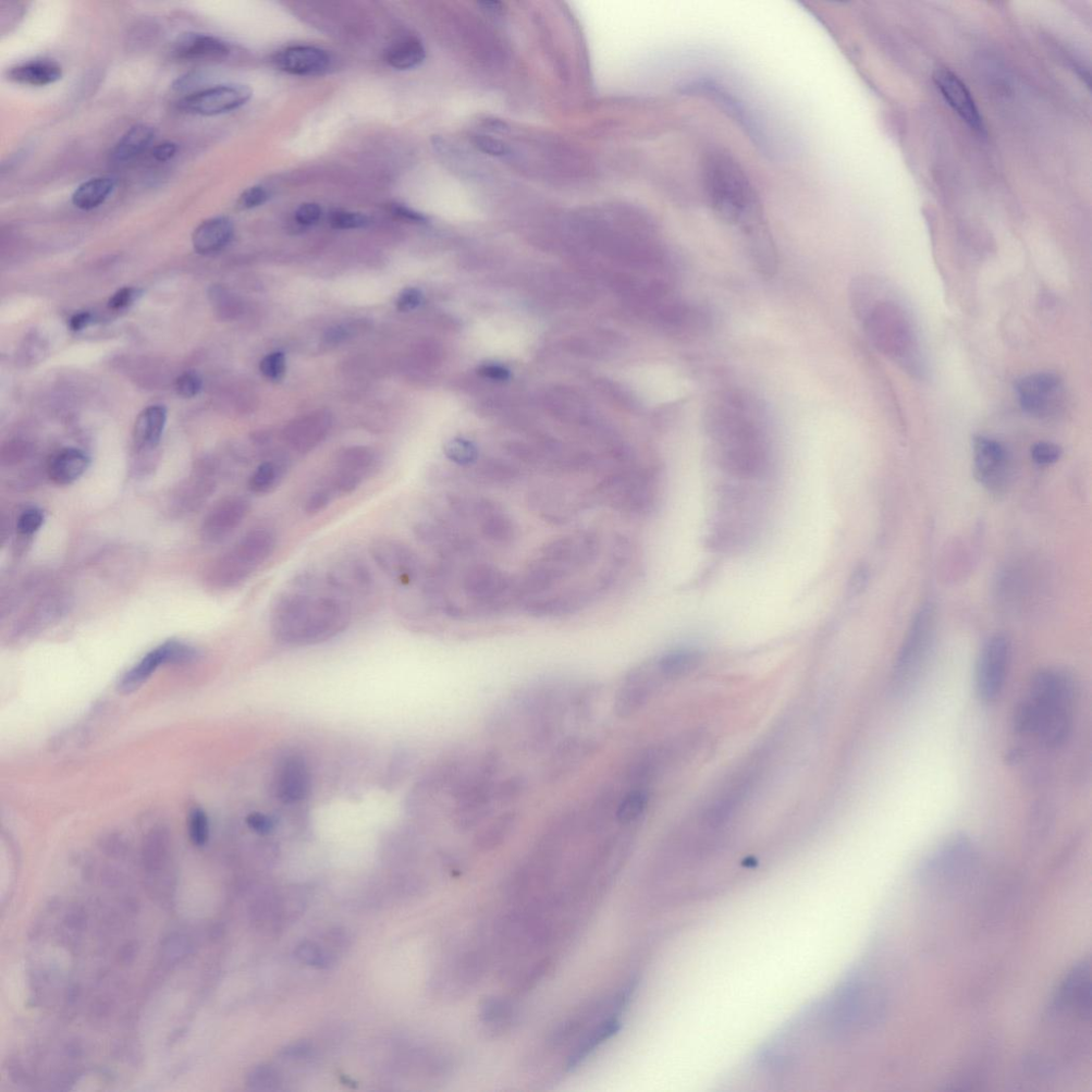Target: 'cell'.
Returning a JSON list of instances; mask_svg holds the SVG:
<instances>
[{"label":"cell","instance_id":"cell-48","mask_svg":"<svg viewBox=\"0 0 1092 1092\" xmlns=\"http://www.w3.org/2000/svg\"><path fill=\"white\" fill-rule=\"evenodd\" d=\"M269 199L268 191L262 186H253L239 196L238 205L242 210H252L265 204Z\"/></svg>","mask_w":1092,"mask_h":1092},{"label":"cell","instance_id":"cell-17","mask_svg":"<svg viewBox=\"0 0 1092 1092\" xmlns=\"http://www.w3.org/2000/svg\"><path fill=\"white\" fill-rule=\"evenodd\" d=\"M251 511V501L242 495H229L216 502L201 524V538L219 544L236 532Z\"/></svg>","mask_w":1092,"mask_h":1092},{"label":"cell","instance_id":"cell-13","mask_svg":"<svg viewBox=\"0 0 1092 1092\" xmlns=\"http://www.w3.org/2000/svg\"><path fill=\"white\" fill-rule=\"evenodd\" d=\"M973 460L974 475L979 484L991 494L1005 493L1012 477L1008 449L996 440L976 436L973 439Z\"/></svg>","mask_w":1092,"mask_h":1092},{"label":"cell","instance_id":"cell-5","mask_svg":"<svg viewBox=\"0 0 1092 1092\" xmlns=\"http://www.w3.org/2000/svg\"><path fill=\"white\" fill-rule=\"evenodd\" d=\"M702 182L711 210L744 234L764 225L762 204L750 176L732 154L711 150L702 163Z\"/></svg>","mask_w":1092,"mask_h":1092},{"label":"cell","instance_id":"cell-47","mask_svg":"<svg viewBox=\"0 0 1092 1092\" xmlns=\"http://www.w3.org/2000/svg\"><path fill=\"white\" fill-rule=\"evenodd\" d=\"M176 390L180 396L183 398H193L199 395L202 390V379L198 374L193 372L182 374L177 380Z\"/></svg>","mask_w":1092,"mask_h":1092},{"label":"cell","instance_id":"cell-18","mask_svg":"<svg viewBox=\"0 0 1092 1092\" xmlns=\"http://www.w3.org/2000/svg\"><path fill=\"white\" fill-rule=\"evenodd\" d=\"M681 91L683 94L702 96L714 102L723 110V113H727L734 121L738 122L757 144L764 143L766 136L751 112H748V109L745 108L738 97L721 87V84L707 79H697L684 83Z\"/></svg>","mask_w":1092,"mask_h":1092},{"label":"cell","instance_id":"cell-34","mask_svg":"<svg viewBox=\"0 0 1092 1092\" xmlns=\"http://www.w3.org/2000/svg\"><path fill=\"white\" fill-rule=\"evenodd\" d=\"M288 463L285 460H265L257 466L248 480V489L255 495H268L286 480Z\"/></svg>","mask_w":1092,"mask_h":1092},{"label":"cell","instance_id":"cell-1","mask_svg":"<svg viewBox=\"0 0 1092 1092\" xmlns=\"http://www.w3.org/2000/svg\"><path fill=\"white\" fill-rule=\"evenodd\" d=\"M706 435L720 468L739 480L755 481L771 468L772 450L765 408L746 391H728L708 404Z\"/></svg>","mask_w":1092,"mask_h":1092},{"label":"cell","instance_id":"cell-52","mask_svg":"<svg viewBox=\"0 0 1092 1092\" xmlns=\"http://www.w3.org/2000/svg\"><path fill=\"white\" fill-rule=\"evenodd\" d=\"M142 291L137 288L127 287L116 292L112 299L109 301V308L113 310H122L128 308L134 301L138 300Z\"/></svg>","mask_w":1092,"mask_h":1092},{"label":"cell","instance_id":"cell-40","mask_svg":"<svg viewBox=\"0 0 1092 1092\" xmlns=\"http://www.w3.org/2000/svg\"><path fill=\"white\" fill-rule=\"evenodd\" d=\"M514 825L515 815L512 813L505 814L497 818L494 824H491L481 833V836L477 838V844L483 849L494 848L508 836Z\"/></svg>","mask_w":1092,"mask_h":1092},{"label":"cell","instance_id":"cell-24","mask_svg":"<svg viewBox=\"0 0 1092 1092\" xmlns=\"http://www.w3.org/2000/svg\"><path fill=\"white\" fill-rule=\"evenodd\" d=\"M277 68L291 76L315 77L328 71L331 58L324 49L314 46H290L275 57Z\"/></svg>","mask_w":1092,"mask_h":1092},{"label":"cell","instance_id":"cell-44","mask_svg":"<svg viewBox=\"0 0 1092 1092\" xmlns=\"http://www.w3.org/2000/svg\"><path fill=\"white\" fill-rule=\"evenodd\" d=\"M260 370L267 379L272 380V382H280L286 372V354L280 351L268 354L262 360Z\"/></svg>","mask_w":1092,"mask_h":1092},{"label":"cell","instance_id":"cell-43","mask_svg":"<svg viewBox=\"0 0 1092 1092\" xmlns=\"http://www.w3.org/2000/svg\"><path fill=\"white\" fill-rule=\"evenodd\" d=\"M329 224L338 230H355L366 228L370 219L361 213L338 211L331 213Z\"/></svg>","mask_w":1092,"mask_h":1092},{"label":"cell","instance_id":"cell-28","mask_svg":"<svg viewBox=\"0 0 1092 1092\" xmlns=\"http://www.w3.org/2000/svg\"><path fill=\"white\" fill-rule=\"evenodd\" d=\"M234 235V226L227 217L207 219L195 229L192 244L196 253L207 255L223 250Z\"/></svg>","mask_w":1092,"mask_h":1092},{"label":"cell","instance_id":"cell-32","mask_svg":"<svg viewBox=\"0 0 1092 1092\" xmlns=\"http://www.w3.org/2000/svg\"><path fill=\"white\" fill-rule=\"evenodd\" d=\"M155 130L146 125H138L130 129L114 147L112 156L117 163H129L139 157L152 144L155 138Z\"/></svg>","mask_w":1092,"mask_h":1092},{"label":"cell","instance_id":"cell-16","mask_svg":"<svg viewBox=\"0 0 1092 1092\" xmlns=\"http://www.w3.org/2000/svg\"><path fill=\"white\" fill-rule=\"evenodd\" d=\"M252 90L245 84H220L183 97L180 108L191 115L213 117L247 104Z\"/></svg>","mask_w":1092,"mask_h":1092},{"label":"cell","instance_id":"cell-14","mask_svg":"<svg viewBox=\"0 0 1092 1092\" xmlns=\"http://www.w3.org/2000/svg\"><path fill=\"white\" fill-rule=\"evenodd\" d=\"M218 471L212 464H202L172 491L168 512L174 518H185L198 512L216 493Z\"/></svg>","mask_w":1092,"mask_h":1092},{"label":"cell","instance_id":"cell-53","mask_svg":"<svg viewBox=\"0 0 1092 1092\" xmlns=\"http://www.w3.org/2000/svg\"><path fill=\"white\" fill-rule=\"evenodd\" d=\"M249 827L257 833L267 834L272 832L275 828V823L272 817L262 813H252L247 819Z\"/></svg>","mask_w":1092,"mask_h":1092},{"label":"cell","instance_id":"cell-39","mask_svg":"<svg viewBox=\"0 0 1092 1092\" xmlns=\"http://www.w3.org/2000/svg\"><path fill=\"white\" fill-rule=\"evenodd\" d=\"M444 453L451 463L463 470L472 468L480 459L478 448L471 441L465 439H453L447 442Z\"/></svg>","mask_w":1092,"mask_h":1092},{"label":"cell","instance_id":"cell-26","mask_svg":"<svg viewBox=\"0 0 1092 1092\" xmlns=\"http://www.w3.org/2000/svg\"><path fill=\"white\" fill-rule=\"evenodd\" d=\"M172 53L178 60L185 63H202L225 59L230 48L216 36L187 32L179 36L172 47Z\"/></svg>","mask_w":1092,"mask_h":1092},{"label":"cell","instance_id":"cell-7","mask_svg":"<svg viewBox=\"0 0 1092 1092\" xmlns=\"http://www.w3.org/2000/svg\"><path fill=\"white\" fill-rule=\"evenodd\" d=\"M277 546L274 530L269 527L251 530L211 563L205 573V584L218 592L240 587L275 554Z\"/></svg>","mask_w":1092,"mask_h":1092},{"label":"cell","instance_id":"cell-21","mask_svg":"<svg viewBox=\"0 0 1092 1092\" xmlns=\"http://www.w3.org/2000/svg\"><path fill=\"white\" fill-rule=\"evenodd\" d=\"M326 580L338 592L345 596L350 603L354 598H372L377 589L371 569L358 558L339 560L333 569L328 571Z\"/></svg>","mask_w":1092,"mask_h":1092},{"label":"cell","instance_id":"cell-41","mask_svg":"<svg viewBox=\"0 0 1092 1092\" xmlns=\"http://www.w3.org/2000/svg\"><path fill=\"white\" fill-rule=\"evenodd\" d=\"M337 496L325 484L317 486L312 493L306 497L303 510L306 514L316 515L325 511Z\"/></svg>","mask_w":1092,"mask_h":1092},{"label":"cell","instance_id":"cell-22","mask_svg":"<svg viewBox=\"0 0 1092 1092\" xmlns=\"http://www.w3.org/2000/svg\"><path fill=\"white\" fill-rule=\"evenodd\" d=\"M937 88L946 101L968 127L978 132L985 131L983 118L971 92L963 81L949 69H938L934 74Z\"/></svg>","mask_w":1092,"mask_h":1092},{"label":"cell","instance_id":"cell-42","mask_svg":"<svg viewBox=\"0 0 1092 1092\" xmlns=\"http://www.w3.org/2000/svg\"><path fill=\"white\" fill-rule=\"evenodd\" d=\"M189 834L196 846L206 844L210 837V820L202 808H194L189 815Z\"/></svg>","mask_w":1092,"mask_h":1092},{"label":"cell","instance_id":"cell-2","mask_svg":"<svg viewBox=\"0 0 1092 1092\" xmlns=\"http://www.w3.org/2000/svg\"><path fill=\"white\" fill-rule=\"evenodd\" d=\"M279 595L270 609L275 640L292 647L314 646L345 632L353 618L350 600L326 580L305 574Z\"/></svg>","mask_w":1092,"mask_h":1092},{"label":"cell","instance_id":"cell-3","mask_svg":"<svg viewBox=\"0 0 1092 1092\" xmlns=\"http://www.w3.org/2000/svg\"><path fill=\"white\" fill-rule=\"evenodd\" d=\"M1078 683L1069 671L1042 669L1030 680L1013 717L1015 733L1055 750L1070 739L1078 701Z\"/></svg>","mask_w":1092,"mask_h":1092},{"label":"cell","instance_id":"cell-4","mask_svg":"<svg viewBox=\"0 0 1092 1092\" xmlns=\"http://www.w3.org/2000/svg\"><path fill=\"white\" fill-rule=\"evenodd\" d=\"M857 318L878 351L912 377H925L926 361L913 316L889 286Z\"/></svg>","mask_w":1092,"mask_h":1092},{"label":"cell","instance_id":"cell-30","mask_svg":"<svg viewBox=\"0 0 1092 1092\" xmlns=\"http://www.w3.org/2000/svg\"><path fill=\"white\" fill-rule=\"evenodd\" d=\"M63 68L51 59H35L12 67L8 71L10 80L31 87H43L63 78Z\"/></svg>","mask_w":1092,"mask_h":1092},{"label":"cell","instance_id":"cell-25","mask_svg":"<svg viewBox=\"0 0 1092 1092\" xmlns=\"http://www.w3.org/2000/svg\"><path fill=\"white\" fill-rule=\"evenodd\" d=\"M310 774L304 760L290 756L278 768L275 791L278 799L286 804L301 802L310 791Z\"/></svg>","mask_w":1092,"mask_h":1092},{"label":"cell","instance_id":"cell-19","mask_svg":"<svg viewBox=\"0 0 1092 1092\" xmlns=\"http://www.w3.org/2000/svg\"><path fill=\"white\" fill-rule=\"evenodd\" d=\"M1048 1010L1091 1015L1090 961L1077 962L1066 974L1055 991Z\"/></svg>","mask_w":1092,"mask_h":1092},{"label":"cell","instance_id":"cell-11","mask_svg":"<svg viewBox=\"0 0 1092 1092\" xmlns=\"http://www.w3.org/2000/svg\"><path fill=\"white\" fill-rule=\"evenodd\" d=\"M368 551L376 566L399 587L409 589L421 585L427 569L419 554L401 540L375 538Z\"/></svg>","mask_w":1092,"mask_h":1092},{"label":"cell","instance_id":"cell-55","mask_svg":"<svg viewBox=\"0 0 1092 1092\" xmlns=\"http://www.w3.org/2000/svg\"><path fill=\"white\" fill-rule=\"evenodd\" d=\"M177 152H178V145L176 143H174V142H164L162 144H158L155 147V149L153 151V156L156 159V161L161 162V163H165V162L170 161V159L174 158L176 156Z\"/></svg>","mask_w":1092,"mask_h":1092},{"label":"cell","instance_id":"cell-6","mask_svg":"<svg viewBox=\"0 0 1092 1092\" xmlns=\"http://www.w3.org/2000/svg\"><path fill=\"white\" fill-rule=\"evenodd\" d=\"M887 988L872 972L858 970L840 987L828 1006L831 1030L839 1036L865 1032L878 1026L887 1015Z\"/></svg>","mask_w":1092,"mask_h":1092},{"label":"cell","instance_id":"cell-31","mask_svg":"<svg viewBox=\"0 0 1092 1092\" xmlns=\"http://www.w3.org/2000/svg\"><path fill=\"white\" fill-rule=\"evenodd\" d=\"M167 422V411L162 406L145 409L133 428V443L139 452L153 450L161 441Z\"/></svg>","mask_w":1092,"mask_h":1092},{"label":"cell","instance_id":"cell-45","mask_svg":"<svg viewBox=\"0 0 1092 1092\" xmlns=\"http://www.w3.org/2000/svg\"><path fill=\"white\" fill-rule=\"evenodd\" d=\"M44 523V513L38 508L24 510L17 521V531L23 537H30L38 532Z\"/></svg>","mask_w":1092,"mask_h":1092},{"label":"cell","instance_id":"cell-57","mask_svg":"<svg viewBox=\"0 0 1092 1092\" xmlns=\"http://www.w3.org/2000/svg\"><path fill=\"white\" fill-rule=\"evenodd\" d=\"M91 322L92 317L89 313H80L71 318L70 327L74 331H80L87 328Z\"/></svg>","mask_w":1092,"mask_h":1092},{"label":"cell","instance_id":"cell-50","mask_svg":"<svg viewBox=\"0 0 1092 1092\" xmlns=\"http://www.w3.org/2000/svg\"><path fill=\"white\" fill-rule=\"evenodd\" d=\"M474 144L477 149L491 156H506L509 153V147L506 143L487 136H475Z\"/></svg>","mask_w":1092,"mask_h":1092},{"label":"cell","instance_id":"cell-15","mask_svg":"<svg viewBox=\"0 0 1092 1092\" xmlns=\"http://www.w3.org/2000/svg\"><path fill=\"white\" fill-rule=\"evenodd\" d=\"M198 651L191 646L181 642H167L147 653L130 668L118 683L122 694H131L149 680L159 667L164 665L188 664L198 658Z\"/></svg>","mask_w":1092,"mask_h":1092},{"label":"cell","instance_id":"cell-51","mask_svg":"<svg viewBox=\"0 0 1092 1092\" xmlns=\"http://www.w3.org/2000/svg\"><path fill=\"white\" fill-rule=\"evenodd\" d=\"M322 216L323 210L321 206L315 203H304L298 208L296 214H294V219H296L300 226L311 227L316 225L318 221L321 220Z\"/></svg>","mask_w":1092,"mask_h":1092},{"label":"cell","instance_id":"cell-8","mask_svg":"<svg viewBox=\"0 0 1092 1092\" xmlns=\"http://www.w3.org/2000/svg\"><path fill=\"white\" fill-rule=\"evenodd\" d=\"M978 864V852L965 834H956L919 864L917 879L926 888L948 890L962 885Z\"/></svg>","mask_w":1092,"mask_h":1092},{"label":"cell","instance_id":"cell-36","mask_svg":"<svg viewBox=\"0 0 1092 1092\" xmlns=\"http://www.w3.org/2000/svg\"><path fill=\"white\" fill-rule=\"evenodd\" d=\"M116 188V181L101 177L84 182L74 191L72 202L81 211H91L101 206Z\"/></svg>","mask_w":1092,"mask_h":1092},{"label":"cell","instance_id":"cell-54","mask_svg":"<svg viewBox=\"0 0 1092 1092\" xmlns=\"http://www.w3.org/2000/svg\"><path fill=\"white\" fill-rule=\"evenodd\" d=\"M868 582V571L864 567H858L854 572L851 582L850 591L853 595L860 594Z\"/></svg>","mask_w":1092,"mask_h":1092},{"label":"cell","instance_id":"cell-10","mask_svg":"<svg viewBox=\"0 0 1092 1092\" xmlns=\"http://www.w3.org/2000/svg\"><path fill=\"white\" fill-rule=\"evenodd\" d=\"M1013 649L1008 636L997 634L981 647L975 666V694L983 703L996 702L1002 695L1012 665Z\"/></svg>","mask_w":1092,"mask_h":1092},{"label":"cell","instance_id":"cell-56","mask_svg":"<svg viewBox=\"0 0 1092 1092\" xmlns=\"http://www.w3.org/2000/svg\"><path fill=\"white\" fill-rule=\"evenodd\" d=\"M392 213H394L396 216L401 217L402 219L412 221V223H416V224L426 223V218L423 215L410 210V208H408L406 206H401V205L396 204V205L392 206Z\"/></svg>","mask_w":1092,"mask_h":1092},{"label":"cell","instance_id":"cell-33","mask_svg":"<svg viewBox=\"0 0 1092 1092\" xmlns=\"http://www.w3.org/2000/svg\"><path fill=\"white\" fill-rule=\"evenodd\" d=\"M702 660V654L697 650L679 649L654 659V664L662 679L674 680L693 672Z\"/></svg>","mask_w":1092,"mask_h":1092},{"label":"cell","instance_id":"cell-29","mask_svg":"<svg viewBox=\"0 0 1092 1092\" xmlns=\"http://www.w3.org/2000/svg\"><path fill=\"white\" fill-rule=\"evenodd\" d=\"M379 468V459L371 449L353 447L343 450L336 460L335 472L362 486Z\"/></svg>","mask_w":1092,"mask_h":1092},{"label":"cell","instance_id":"cell-46","mask_svg":"<svg viewBox=\"0 0 1092 1092\" xmlns=\"http://www.w3.org/2000/svg\"><path fill=\"white\" fill-rule=\"evenodd\" d=\"M1063 448L1052 442H1038L1032 449H1030V456L1038 465H1051L1057 463L1063 457Z\"/></svg>","mask_w":1092,"mask_h":1092},{"label":"cell","instance_id":"cell-38","mask_svg":"<svg viewBox=\"0 0 1092 1092\" xmlns=\"http://www.w3.org/2000/svg\"><path fill=\"white\" fill-rule=\"evenodd\" d=\"M648 805L649 795L646 790H631L617 805L615 816L618 823L625 827L637 824L645 815Z\"/></svg>","mask_w":1092,"mask_h":1092},{"label":"cell","instance_id":"cell-49","mask_svg":"<svg viewBox=\"0 0 1092 1092\" xmlns=\"http://www.w3.org/2000/svg\"><path fill=\"white\" fill-rule=\"evenodd\" d=\"M423 302V293L420 289L414 287L404 288L396 300V308L399 312L409 313L417 308Z\"/></svg>","mask_w":1092,"mask_h":1092},{"label":"cell","instance_id":"cell-20","mask_svg":"<svg viewBox=\"0 0 1092 1092\" xmlns=\"http://www.w3.org/2000/svg\"><path fill=\"white\" fill-rule=\"evenodd\" d=\"M661 680L654 661L631 670L623 680L616 696L615 710L618 716L628 717L642 708L654 694Z\"/></svg>","mask_w":1092,"mask_h":1092},{"label":"cell","instance_id":"cell-37","mask_svg":"<svg viewBox=\"0 0 1092 1092\" xmlns=\"http://www.w3.org/2000/svg\"><path fill=\"white\" fill-rule=\"evenodd\" d=\"M518 1011L509 1000L494 998L483 1006L482 1021L489 1033L497 1035L507 1032L517 1020Z\"/></svg>","mask_w":1092,"mask_h":1092},{"label":"cell","instance_id":"cell-12","mask_svg":"<svg viewBox=\"0 0 1092 1092\" xmlns=\"http://www.w3.org/2000/svg\"><path fill=\"white\" fill-rule=\"evenodd\" d=\"M1014 388L1022 410L1036 419H1051L1065 407L1066 388L1057 373L1041 372L1022 377Z\"/></svg>","mask_w":1092,"mask_h":1092},{"label":"cell","instance_id":"cell-23","mask_svg":"<svg viewBox=\"0 0 1092 1092\" xmlns=\"http://www.w3.org/2000/svg\"><path fill=\"white\" fill-rule=\"evenodd\" d=\"M69 599L63 594H47L30 605L15 625L18 637H29L45 630L66 615Z\"/></svg>","mask_w":1092,"mask_h":1092},{"label":"cell","instance_id":"cell-35","mask_svg":"<svg viewBox=\"0 0 1092 1092\" xmlns=\"http://www.w3.org/2000/svg\"><path fill=\"white\" fill-rule=\"evenodd\" d=\"M426 51L415 36H404L392 43L386 52L387 63L396 70H410L424 63Z\"/></svg>","mask_w":1092,"mask_h":1092},{"label":"cell","instance_id":"cell-9","mask_svg":"<svg viewBox=\"0 0 1092 1092\" xmlns=\"http://www.w3.org/2000/svg\"><path fill=\"white\" fill-rule=\"evenodd\" d=\"M936 633L935 611L925 605L916 613L892 671V686L898 693L910 690L927 665Z\"/></svg>","mask_w":1092,"mask_h":1092},{"label":"cell","instance_id":"cell-27","mask_svg":"<svg viewBox=\"0 0 1092 1092\" xmlns=\"http://www.w3.org/2000/svg\"><path fill=\"white\" fill-rule=\"evenodd\" d=\"M89 465L87 453L78 448H65L48 461L46 475L57 486H69L78 481Z\"/></svg>","mask_w":1092,"mask_h":1092}]
</instances>
